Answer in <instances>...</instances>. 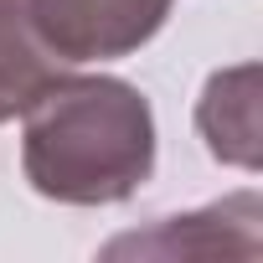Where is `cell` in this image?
Listing matches in <instances>:
<instances>
[{
    "instance_id": "1",
    "label": "cell",
    "mask_w": 263,
    "mask_h": 263,
    "mask_svg": "<svg viewBox=\"0 0 263 263\" xmlns=\"http://www.w3.org/2000/svg\"><path fill=\"white\" fill-rule=\"evenodd\" d=\"M21 165L47 201H129L155 176V114L124 78L62 72L21 108Z\"/></svg>"
},
{
    "instance_id": "3",
    "label": "cell",
    "mask_w": 263,
    "mask_h": 263,
    "mask_svg": "<svg viewBox=\"0 0 263 263\" xmlns=\"http://www.w3.org/2000/svg\"><path fill=\"white\" fill-rule=\"evenodd\" d=\"M258 222H263V201L253 191H237L217 206H201L191 217H165L155 232H135L119 237L103 253L124 258V253H150V258H258Z\"/></svg>"
},
{
    "instance_id": "2",
    "label": "cell",
    "mask_w": 263,
    "mask_h": 263,
    "mask_svg": "<svg viewBox=\"0 0 263 263\" xmlns=\"http://www.w3.org/2000/svg\"><path fill=\"white\" fill-rule=\"evenodd\" d=\"M176 0H31L36 36L67 62H108L140 52L171 16Z\"/></svg>"
},
{
    "instance_id": "4",
    "label": "cell",
    "mask_w": 263,
    "mask_h": 263,
    "mask_svg": "<svg viewBox=\"0 0 263 263\" xmlns=\"http://www.w3.org/2000/svg\"><path fill=\"white\" fill-rule=\"evenodd\" d=\"M196 129L212 160L258 171L263 165V129H258V62H237L206 78L196 103Z\"/></svg>"
},
{
    "instance_id": "5",
    "label": "cell",
    "mask_w": 263,
    "mask_h": 263,
    "mask_svg": "<svg viewBox=\"0 0 263 263\" xmlns=\"http://www.w3.org/2000/svg\"><path fill=\"white\" fill-rule=\"evenodd\" d=\"M62 72L67 62L31 26V0H0V124L21 119V108Z\"/></svg>"
}]
</instances>
